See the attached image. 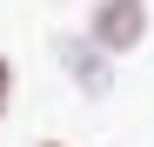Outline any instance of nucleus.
Here are the masks:
<instances>
[{"mask_svg": "<svg viewBox=\"0 0 154 147\" xmlns=\"http://www.w3.org/2000/svg\"><path fill=\"white\" fill-rule=\"evenodd\" d=\"M7 94H14V67L0 60V114H7Z\"/></svg>", "mask_w": 154, "mask_h": 147, "instance_id": "nucleus-2", "label": "nucleus"}, {"mask_svg": "<svg viewBox=\"0 0 154 147\" xmlns=\"http://www.w3.org/2000/svg\"><path fill=\"white\" fill-rule=\"evenodd\" d=\"M47 147H60V140H47Z\"/></svg>", "mask_w": 154, "mask_h": 147, "instance_id": "nucleus-3", "label": "nucleus"}, {"mask_svg": "<svg viewBox=\"0 0 154 147\" xmlns=\"http://www.w3.org/2000/svg\"><path fill=\"white\" fill-rule=\"evenodd\" d=\"M141 34H147V0H100L94 7V40L107 47V54L134 47Z\"/></svg>", "mask_w": 154, "mask_h": 147, "instance_id": "nucleus-1", "label": "nucleus"}]
</instances>
